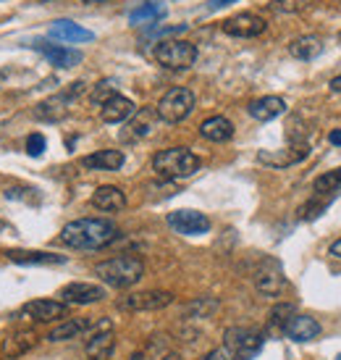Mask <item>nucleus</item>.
<instances>
[{"label":"nucleus","instance_id":"nucleus-1","mask_svg":"<svg viewBox=\"0 0 341 360\" xmlns=\"http://www.w3.org/2000/svg\"><path fill=\"white\" fill-rule=\"evenodd\" d=\"M116 237H119L116 224L105 219H76L60 231V242L74 250H100L108 248Z\"/></svg>","mask_w":341,"mask_h":360},{"label":"nucleus","instance_id":"nucleus-2","mask_svg":"<svg viewBox=\"0 0 341 360\" xmlns=\"http://www.w3.org/2000/svg\"><path fill=\"white\" fill-rule=\"evenodd\" d=\"M95 276H100L108 287L116 290H129L145 276V263L137 255H116L111 260H102L95 266Z\"/></svg>","mask_w":341,"mask_h":360},{"label":"nucleus","instance_id":"nucleus-3","mask_svg":"<svg viewBox=\"0 0 341 360\" xmlns=\"http://www.w3.org/2000/svg\"><path fill=\"white\" fill-rule=\"evenodd\" d=\"M152 169L163 179H187L200 171V158L189 148H168L152 158Z\"/></svg>","mask_w":341,"mask_h":360},{"label":"nucleus","instance_id":"nucleus-4","mask_svg":"<svg viewBox=\"0 0 341 360\" xmlns=\"http://www.w3.org/2000/svg\"><path fill=\"white\" fill-rule=\"evenodd\" d=\"M223 347L234 360H252L262 350V334L250 326H231L223 334Z\"/></svg>","mask_w":341,"mask_h":360},{"label":"nucleus","instance_id":"nucleus-5","mask_svg":"<svg viewBox=\"0 0 341 360\" xmlns=\"http://www.w3.org/2000/svg\"><path fill=\"white\" fill-rule=\"evenodd\" d=\"M155 60L168 71H184L197 60V48L187 40H163L155 45Z\"/></svg>","mask_w":341,"mask_h":360},{"label":"nucleus","instance_id":"nucleus-6","mask_svg":"<svg viewBox=\"0 0 341 360\" xmlns=\"http://www.w3.org/2000/svg\"><path fill=\"white\" fill-rule=\"evenodd\" d=\"M192 110H194V92L189 87H170L161 98L155 113L166 124H179V121H184L189 116Z\"/></svg>","mask_w":341,"mask_h":360},{"label":"nucleus","instance_id":"nucleus-7","mask_svg":"<svg viewBox=\"0 0 341 360\" xmlns=\"http://www.w3.org/2000/svg\"><path fill=\"white\" fill-rule=\"evenodd\" d=\"M116 350V334H113L111 319H100L92 323V337L84 345V352L90 360H108Z\"/></svg>","mask_w":341,"mask_h":360},{"label":"nucleus","instance_id":"nucleus-8","mask_svg":"<svg viewBox=\"0 0 341 360\" xmlns=\"http://www.w3.org/2000/svg\"><path fill=\"white\" fill-rule=\"evenodd\" d=\"M173 302V295L163 290H147V292H134L119 300L121 310H131V313H152V310H163Z\"/></svg>","mask_w":341,"mask_h":360},{"label":"nucleus","instance_id":"nucleus-9","mask_svg":"<svg viewBox=\"0 0 341 360\" xmlns=\"http://www.w3.org/2000/svg\"><path fill=\"white\" fill-rule=\"evenodd\" d=\"M168 226L179 234H187V237H200V234H208L210 231V219L200 213V210H173L168 213Z\"/></svg>","mask_w":341,"mask_h":360},{"label":"nucleus","instance_id":"nucleus-10","mask_svg":"<svg viewBox=\"0 0 341 360\" xmlns=\"http://www.w3.org/2000/svg\"><path fill=\"white\" fill-rule=\"evenodd\" d=\"M255 287H258V292L265 295V297H279V295L286 290V279H283L281 266L271 258L265 260L260 269H258V274H255Z\"/></svg>","mask_w":341,"mask_h":360},{"label":"nucleus","instance_id":"nucleus-11","mask_svg":"<svg viewBox=\"0 0 341 360\" xmlns=\"http://www.w3.org/2000/svg\"><path fill=\"white\" fill-rule=\"evenodd\" d=\"M221 30L231 37H260L268 30V21L258 13H236L221 24Z\"/></svg>","mask_w":341,"mask_h":360},{"label":"nucleus","instance_id":"nucleus-12","mask_svg":"<svg viewBox=\"0 0 341 360\" xmlns=\"http://www.w3.org/2000/svg\"><path fill=\"white\" fill-rule=\"evenodd\" d=\"M58 297L66 305H92V302L105 300V290L90 281H71L58 292Z\"/></svg>","mask_w":341,"mask_h":360},{"label":"nucleus","instance_id":"nucleus-13","mask_svg":"<svg viewBox=\"0 0 341 360\" xmlns=\"http://www.w3.org/2000/svg\"><path fill=\"white\" fill-rule=\"evenodd\" d=\"M71 103H74V98H71L69 92H58V95H51L42 103H37L32 108V116L37 121H45V124H55V121H63L69 116Z\"/></svg>","mask_w":341,"mask_h":360},{"label":"nucleus","instance_id":"nucleus-14","mask_svg":"<svg viewBox=\"0 0 341 360\" xmlns=\"http://www.w3.org/2000/svg\"><path fill=\"white\" fill-rule=\"evenodd\" d=\"M21 313H24L27 319L37 321V323H53V321L66 319L69 305L60 300H32L21 308Z\"/></svg>","mask_w":341,"mask_h":360},{"label":"nucleus","instance_id":"nucleus-15","mask_svg":"<svg viewBox=\"0 0 341 360\" xmlns=\"http://www.w3.org/2000/svg\"><path fill=\"white\" fill-rule=\"evenodd\" d=\"M34 48L51 60V66L55 69H71V66H79L81 53L74 48H63V45H48V42H34Z\"/></svg>","mask_w":341,"mask_h":360},{"label":"nucleus","instance_id":"nucleus-16","mask_svg":"<svg viewBox=\"0 0 341 360\" xmlns=\"http://www.w3.org/2000/svg\"><path fill=\"white\" fill-rule=\"evenodd\" d=\"M307 153L310 148L307 145H294L289 150H281V153H273V150H260V163H268L273 169H286V166H294V163H302V160L307 158Z\"/></svg>","mask_w":341,"mask_h":360},{"label":"nucleus","instance_id":"nucleus-17","mask_svg":"<svg viewBox=\"0 0 341 360\" xmlns=\"http://www.w3.org/2000/svg\"><path fill=\"white\" fill-rule=\"evenodd\" d=\"M283 110H286V101L279 98V95H265L260 101H252L247 105V113H250L255 121H273L279 119Z\"/></svg>","mask_w":341,"mask_h":360},{"label":"nucleus","instance_id":"nucleus-18","mask_svg":"<svg viewBox=\"0 0 341 360\" xmlns=\"http://www.w3.org/2000/svg\"><path fill=\"white\" fill-rule=\"evenodd\" d=\"M51 37H53V40H60V42H71V45H76V42H90V40H95V34H92L90 30H84V27L74 24V21H69V19L53 21Z\"/></svg>","mask_w":341,"mask_h":360},{"label":"nucleus","instance_id":"nucleus-19","mask_svg":"<svg viewBox=\"0 0 341 360\" xmlns=\"http://www.w3.org/2000/svg\"><path fill=\"white\" fill-rule=\"evenodd\" d=\"M134 113H137V105H134L129 98L116 95V98H111V101L100 108V119L105 121V124H123V121H129Z\"/></svg>","mask_w":341,"mask_h":360},{"label":"nucleus","instance_id":"nucleus-20","mask_svg":"<svg viewBox=\"0 0 341 360\" xmlns=\"http://www.w3.org/2000/svg\"><path fill=\"white\" fill-rule=\"evenodd\" d=\"M34 345H37L34 331L21 329V331H13V334H8V337L3 340V345H0V352H3L6 358H21V355H27Z\"/></svg>","mask_w":341,"mask_h":360},{"label":"nucleus","instance_id":"nucleus-21","mask_svg":"<svg viewBox=\"0 0 341 360\" xmlns=\"http://www.w3.org/2000/svg\"><path fill=\"white\" fill-rule=\"evenodd\" d=\"M283 331H286L289 340H294V342H310L321 334L323 326L318 323V319H312V316H294V319L286 323Z\"/></svg>","mask_w":341,"mask_h":360},{"label":"nucleus","instance_id":"nucleus-22","mask_svg":"<svg viewBox=\"0 0 341 360\" xmlns=\"http://www.w3.org/2000/svg\"><path fill=\"white\" fill-rule=\"evenodd\" d=\"M92 205L105 210V213H116V210H123L126 195L119 187H113V184H102V187H98V190L92 192Z\"/></svg>","mask_w":341,"mask_h":360},{"label":"nucleus","instance_id":"nucleus-23","mask_svg":"<svg viewBox=\"0 0 341 360\" xmlns=\"http://www.w3.org/2000/svg\"><path fill=\"white\" fill-rule=\"evenodd\" d=\"M6 258L13 260V263H21V266H60V263H66L63 255L40 250H8Z\"/></svg>","mask_w":341,"mask_h":360},{"label":"nucleus","instance_id":"nucleus-24","mask_svg":"<svg viewBox=\"0 0 341 360\" xmlns=\"http://www.w3.org/2000/svg\"><path fill=\"white\" fill-rule=\"evenodd\" d=\"M200 134L208 142H226L234 137V124L226 116H210L200 124Z\"/></svg>","mask_w":341,"mask_h":360},{"label":"nucleus","instance_id":"nucleus-25","mask_svg":"<svg viewBox=\"0 0 341 360\" xmlns=\"http://www.w3.org/2000/svg\"><path fill=\"white\" fill-rule=\"evenodd\" d=\"M81 166L84 169H95V171H119L123 166V153L121 150H98L92 155H84L81 158Z\"/></svg>","mask_w":341,"mask_h":360},{"label":"nucleus","instance_id":"nucleus-26","mask_svg":"<svg viewBox=\"0 0 341 360\" xmlns=\"http://www.w3.org/2000/svg\"><path fill=\"white\" fill-rule=\"evenodd\" d=\"M92 323H95V321H90V319H66V321H60L55 329H51L48 340L51 342L76 340L79 334H84L87 329H92Z\"/></svg>","mask_w":341,"mask_h":360},{"label":"nucleus","instance_id":"nucleus-27","mask_svg":"<svg viewBox=\"0 0 341 360\" xmlns=\"http://www.w3.org/2000/svg\"><path fill=\"white\" fill-rule=\"evenodd\" d=\"M166 16V6H163L161 0H147V3H142L137 8L129 13V21L134 27H140V24H155V21H161Z\"/></svg>","mask_w":341,"mask_h":360},{"label":"nucleus","instance_id":"nucleus-28","mask_svg":"<svg viewBox=\"0 0 341 360\" xmlns=\"http://www.w3.org/2000/svg\"><path fill=\"white\" fill-rule=\"evenodd\" d=\"M221 302L215 297H197V300L187 302L181 308V319H189V321H200V319H210L213 313H218Z\"/></svg>","mask_w":341,"mask_h":360},{"label":"nucleus","instance_id":"nucleus-29","mask_svg":"<svg viewBox=\"0 0 341 360\" xmlns=\"http://www.w3.org/2000/svg\"><path fill=\"white\" fill-rule=\"evenodd\" d=\"M289 53L291 58H300V60H312L318 58L323 53V42L318 37H310V34H305V37H297V40L289 45Z\"/></svg>","mask_w":341,"mask_h":360},{"label":"nucleus","instance_id":"nucleus-30","mask_svg":"<svg viewBox=\"0 0 341 360\" xmlns=\"http://www.w3.org/2000/svg\"><path fill=\"white\" fill-rule=\"evenodd\" d=\"M155 121H158V113H155V110H140V113H134L129 124V134L134 140L147 137L152 131V127H155Z\"/></svg>","mask_w":341,"mask_h":360},{"label":"nucleus","instance_id":"nucleus-31","mask_svg":"<svg viewBox=\"0 0 341 360\" xmlns=\"http://www.w3.org/2000/svg\"><path fill=\"white\" fill-rule=\"evenodd\" d=\"M339 190H341V169L321 174L318 179L312 181V192H315V195H333V192H339Z\"/></svg>","mask_w":341,"mask_h":360},{"label":"nucleus","instance_id":"nucleus-32","mask_svg":"<svg viewBox=\"0 0 341 360\" xmlns=\"http://www.w3.org/2000/svg\"><path fill=\"white\" fill-rule=\"evenodd\" d=\"M119 92H116V82L113 79H102V82H98L95 87H92V92H90V101L95 103V105H105V103L111 101V98H116Z\"/></svg>","mask_w":341,"mask_h":360},{"label":"nucleus","instance_id":"nucleus-33","mask_svg":"<svg viewBox=\"0 0 341 360\" xmlns=\"http://www.w3.org/2000/svg\"><path fill=\"white\" fill-rule=\"evenodd\" d=\"M318 0H273L271 8L276 13H302V11H310Z\"/></svg>","mask_w":341,"mask_h":360},{"label":"nucleus","instance_id":"nucleus-34","mask_svg":"<svg viewBox=\"0 0 341 360\" xmlns=\"http://www.w3.org/2000/svg\"><path fill=\"white\" fill-rule=\"evenodd\" d=\"M271 326H281V329H286V323H289L291 319H294V305L291 302H281V305H276V308L271 310Z\"/></svg>","mask_w":341,"mask_h":360},{"label":"nucleus","instance_id":"nucleus-35","mask_svg":"<svg viewBox=\"0 0 341 360\" xmlns=\"http://www.w3.org/2000/svg\"><path fill=\"white\" fill-rule=\"evenodd\" d=\"M45 137L42 134H29V140H27V153H29L32 158H40L42 150H45Z\"/></svg>","mask_w":341,"mask_h":360},{"label":"nucleus","instance_id":"nucleus-36","mask_svg":"<svg viewBox=\"0 0 341 360\" xmlns=\"http://www.w3.org/2000/svg\"><path fill=\"white\" fill-rule=\"evenodd\" d=\"M181 32H187V24H173V27H150V37H163V34H181Z\"/></svg>","mask_w":341,"mask_h":360},{"label":"nucleus","instance_id":"nucleus-37","mask_svg":"<svg viewBox=\"0 0 341 360\" xmlns=\"http://www.w3.org/2000/svg\"><path fill=\"white\" fill-rule=\"evenodd\" d=\"M231 3H236V0H210V3H208V8L218 11V8H226V6H231Z\"/></svg>","mask_w":341,"mask_h":360},{"label":"nucleus","instance_id":"nucleus-38","mask_svg":"<svg viewBox=\"0 0 341 360\" xmlns=\"http://www.w3.org/2000/svg\"><path fill=\"white\" fill-rule=\"evenodd\" d=\"M328 142L336 145V148H341V129H333L331 134H328Z\"/></svg>","mask_w":341,"mask_h":360},{"label":"nucleus","instance_id":"nucleus-39","mask_svg":"<svg viewBox=\"0 0 341 360\" xmlns=\"http://www.w3.org/2000/svg\"><path fill=\"white\" fill-rule=\"evenodd\" d=\"M331 255H333L336 260H341V240H336V242L331 245Z\"/></svg>","mask_w":341,"mask_h":360},{"label":"nucleus","instance_id":"nucleus-40","mask_svg":"<svg viewBox=\"0 0 341 360\" xmlns=\"http://www.w3.org/2000/svg\"><path fill=\"white\" fill-rule=\"evenodd\" d=\"M331 92H341V74L331 79Z\"/></svg>","mask_w":341,"mask_h":360},{"label":"nucleus","instance_id":"nucleus-41","mask_svg":"<svg viewBox=\"0 0 341 360\" xmlns=\"http://www.w3.org/2000/svg\"><path fill=\"white\" fill-rule=\"evenodd\" d=\"M81 3H108V0H81Z\"/></svg>","mask_w":341,"mask_h":360},{"label":"nucleus","instance_id":"nucleus-42","mask_svg":"<svg viewBox=\"0 0 341 360\" xmlns=\"http://www.w3.org/2000/svg\"><path fill=\"white\" fill-rule=\"evenodd\" d=\"M200 360H210V358H208V355H205V358H200Z\"/></svg>","mask_w":341,"mask_h":360},{"label":"nucleus","instance_id":"nucleus-43","mask_svg":"<svg viewBox=\"0 0 341 360\" xmlns=\"http://www.w3.org/2000/svg\"><path fill=\"white\" fill-rule=\"evenodd\" d=\"M339 360H341V358H339Z\"/></svg>","mask_w":341,"mask_h":360}]
</instances>
